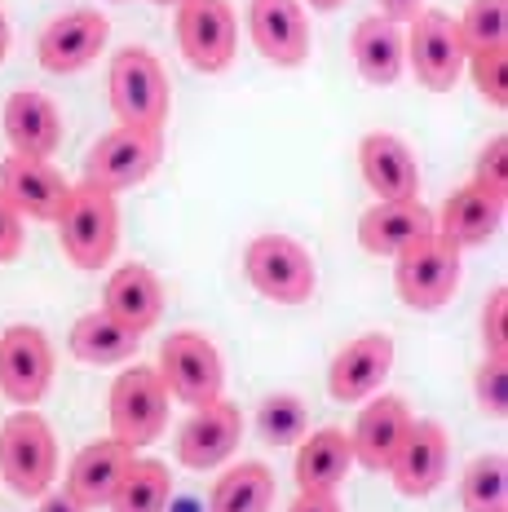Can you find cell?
I'll list each match as a JSON object with an SVG mask.
<instances>
[{
  "instance_id": "obj_3",
  "label": "cell",
  "mask_w": 508,
  "mask_h": 512,
  "mask_svg": "<svg viewBox=\"0 0 508 512\" xmlns=\"http://www.w3.org/2000/svg\"><path fill=\"white\" fill-rule=\"evenodd\" d=\"M0 477L18 499H40L58 477L54 424L36 407H18L0 424Z\"/></svg>"
},
{
  "instance_id": "obj_23",
  "label": "cell",
  "mask_w": 508,
  "mask_h": 512,
  "mask_svg": "<svg viewBox=\"0 0 508 512\" xmlns=\"http://www.w3.org/2000/svg\"><path fill=\"white\" fill-rule=\"evenodd\" d=\"M429 234H433V212L420 199H394V204L376 199L358 217V248L372 256H398L411 243L429 239Z\"/></svg>"
},
{
  "instance_id": "obj_2",
  "label": "cell",
  "mask_w": 508,
  "mask_h": 512,
  "mask_svg": "<svg viewBox=\"0 0 508 512\" xmlns=\"http://www.w3.org/2000/svg\"><path fill=\"white\" fill-rule=\"evenodd\" d=\"M58 248L76 270H102L111 265L115 243H120V208H115V195L102 186H71L67 208L58 212Z\"/></svg>"
},
{
  "instance_id": "obj_22",
  "label": "cell",
  "mask_w": 508,
  "mask_h": 512,
  "mask_svg": "<svg viewBox=\"0 0 508 512\" xmlns=\"http://www.w3.org/2000/svg\"><path fill=\"white\" fill-rule=\"evenodd\" d=\"M411 429V411L407 402L394 398V393H380V398H367V407L358 411L354 429H349V446H354V464L372 468V473H385L394 464L402 437Z\"/></svg>"
},
{
  "instance_id": "obj_20",
  "label": "cell",
  "mask_w": 508,
  "mask_h": 512,
  "mask_svg": "<svg viewBox=\"0 0 508 512\" xmlns=\"http://www.w3.org/2000/svg\"><path fill=\"white\" fill-rule=\"evenodd\" d=\"M500 226H504V199L486 195V190L473 186V181L460 190H451V195L442 199V208L433 212V234L460 252L491 243L495 234H500Z\"/></svg>"
},
{
  "instance_id": "obj_37",
  "label": "cell",
  "mask_w": 508,
  "mask_h": 512,
  "mask_svg": "<svg viewBox=\"0 0 508 512\" xmlns=\"http://www.w3.org/2000/svg\"><path fill=\"white\" fill-rule=\"evenodd\" d=\"M23 243H27L23 212L9 204L5 195H0V265H14L18 256H23Z\"/></svg>"
},
{
  "instance_id": "obj_24",
  "label": "cell",
  "mask_w": 508,
  "mask_h": 512,
  "mask_svg": "<svg viewBox=\"0 0 508 512\" xmlns=\"http://www.w3.org/2000/svg\"><path fill=\"white\" fill-rule=\"evenodd\" d=\"M354 473V446H349V433L327 424V429H314L296 442V490L301 495H336L341 482Z\"/></svg>"
},
{
  "instance_id": "obj_29",
  "label": "cell",
  "mask_w": 508,
  "mask_h": 512,
  "mask_svg": "<svg viewBox=\"0 0 508 512\" xmlns=\"http://www.w3.org/2000/svg\"><path fill=\"white\" fill-rule=\"evenodd\" d=\"M168 499H173V468L164 460H137L124 468L120 486L111 495V512H168Z\"/></svg>"
},
{
  "instance_id": "obj_8",
  "label": "cell",
  "mask_w": 508,
  "mask_h": 512,
  "mask_svg": "<svg viewBox=\"0 0 508 512\" xmlns=\"http://www.w3.org/2000/svg\"><path fill=\"white\" fill-rule=\"evenodd\" d=\"M160 159H164V133L115 124L111 133H102L98 142L89 146V155H84V181L111 190V195H124V190L142 186V181L160 168Z\"/></svg>"
},
{
  "instance_id": "obj_17",
  "label": "cell",
  "mask_w": 508,
  "mask_h": 512,
  "mask_svg": "<svg viewBox=\"0 0 508 512\" xmlns=\"http://www.w3.org/2000/svg\"><path fill=\"white\" fill-rule=\"evenodd\" d=\"M0 195L23 212V221H49V226H54L58 212L67 208L71 181L62 177L49 159H31V155L9 151L0 159Z\"/></svg>"
},
{
  "instance_id": "obj_26",
  "label": "cell",
  "mask_w": 508,
  "mask_h": 512,
  "mask_svg": "<svg viewBox=\"0 0 508 512\" xmlns=\"http://www.w3.org/2000/svg\"><path fill=\"white\" fill-rule=\"evenodd\" d=\"M349 58H354L358 76L372 84V89H394L402 80V67H407V36H402L398 23L372 14L349 36Z\"/></svg>"
},
{
  "instance_id": "obj_7",
  "label": "cell",
  "mask_w": 508,
  "mask_h": 512,
  "mask_svg": "<svg viewBox=\"0 0 508 512\" xmlns=\"http://www.w3.org/2000/svg\"><path fill=\"white\" fill-rule=\"evenodd\" d=\"M460 274H464L460 248L442 243L438 234H429V239L411 243L407 252L394 256V292L416 314H433V309L451 305V296L460 292Z\"/></svg>"
},
{
  "instance_id": "obj_32",
  "label": "cell",
  "mask_w": 508,
  "mask_h": 512,
  "mask_svg": "<svg viewBox=\"0 0 508 512\" xmlns=\"http://www.w3.org/2000/svg\"><path fill=\"white\" fill-rule=\"evenodd\" d=\"M460 40L469 53L504 49L508 45V0H469L464 18H455Z\"/></svg>"
},
{
  "instance_id": "obj_9",
  "label": "cell",
  "mask_w": 508,
  "mask_h": 512,
  "mask_svg": "<svg viewBox=\"0 0 508 512\" xmlns=\"http://www.w3.org/2000/svg\"><path fill=\"white\" fill-rule=\"evenodd\" d=\"M155 376L168 389L173 402H186V407H204V402H217L221 389H226V367H221L217 345L204 332H173L160 345V367Z\"/></svg>"
},
{
  "instance_id": "obj_12",
  "label": "cell",
  "mask_w": 508,
  "mask_h": 512,
  "mask_svg": "<svg viewBox=\"0 0 508 512\" xmlns=\"http://www.w3.org/2000/svg\"><path fill=\"white\" fill-rule=\"evenodd\" d=\"M239 442H243V411L235 402L217 398L204 402V407H190V420L173 437V455L190 473H208V468L226 464L239 451Z\"/></svg>"
},
{
  "instance_id": "obj_40",
  "label": "cell",
  "mask_w": 508,
  "mask_h": 512,
  "mask_svg": "<svg viewBox=\"0 0 508 512\" xmlns=\"http://www.w3.org/2000/svg\"><path fill=\"white\" fill-rule=\"evenodd\" d=\"M36 512H84V508L67 495V490H62V495H54V490H45V495L36 499Z\"/></svg>"
},
{
  "instance_id": "obj_13",
  "label": "cell",
  "mask_w": 508,
  "mask_h": 512,
  "mask_svg": "<svg viewBox=\"0 0 508 512\" xmlns=\"http://www.w3.org/2000/svg\"><path fill=\"white\" fill-rule=\"evenodd\" d=\"M111 18L102 9H67V14L49 18V27L36 36V58L49 76H76L98 53L107 49Z\"/></svg>"
},
{
  "instance_id": "obj_33",
  "label": "cell",
  "mask_w": 508,
  "mask_h": 512,
  "mask_svg": "<svg viewBox=\"0 0 508 512\" xmlns=\"http://www.w3.org/2000/svg\"><path fill=\"white\" fill-rule=\"evenodd\" d=\"M464 71H469L473 89L482 93L491 106H508V49H482V53H469V62H464Z\"/></svg>"
},
{
  "instance_id": "obj_15",
  "label": "cell",
  "mask_w": 508,
  "mask_h": 512,
  "mask_svg": "<svg viewBox=\"0 0 508 512\" xmlns=\"http://www.w3.org/2000/svg\"><path fill=\"white\" fill-rule=\"evenodd\" d=\"M248 40L270 67L296 71L310 62V18L301 0H248Z\"/></svg>"
},
{
  "instance_id": "obj_27",
  "label": "cell",
  "mask_w": 508,
  "mask_h": 512,
  "mask_svg": "<svg viewBox=\"0 0 508 512\" xmlns=\"http://www.w3.org/2000/svg\"><path fill=\"white\" fill-rule=\"evenodd\" d=\"M71 358L84 362V367H120V362H133L137 349H142V336L133 327L115 323L107 309H89V314L76 318L67 336Z\"/></svg>"
},
{
  "instance_id": "obj_31",
  "label": "cell",
  "mask_w": 508,
  "mask_h": 512,
  "mask_svg": "<svg viewBox=\"0 0 508 512\" xmlns=\"http://www.w3.org/2000/svg\"><path fill=\"white\" fill-rule=\"evenodd\" d=\"M305 429H310V415L296 393H270L257 407V433L266 446H296Z\"/></svg>"
},
{
  "instance_id": "obj_38",
  "label": "cell",
  "mask_w": 508,
  "mask_h": 512,
  "mask_svg": "<svg viewBox=\"0 0 508 512\" xmlns=\"http://www.w3.org/2000/svg\"><path fill=\"white\" fill-rule=\"evenodd\" d=\"M380 5V18H389V23H411V18L425 9V0H376Z\"/></svg>"
},
{
  "instance_id": "obj_36",
  "label": "cell",
  "mask_w": 508,
  "mask_h": 512,
  "mask_svg": "<svg viewBox=\"0 0 508 512\" xmlns=\"http://www.w3.org/2000/svg\"><path fill=\"white\" fill-rule=\"evenodd\" d=\"M504 314H508V292L495 287L482 305V345L491 358H508V327H504Z\"/></svg>"
},
{
  "instance_id": "obj_21",
  "label": "cell",
  "mask_w": 508,
  "mask_h": 512,
  "mask_svg": "<svg viewBox=\"0 0 508 512\" xmlns=\"http://www.w3.org/2000/svg\"><path fill=\"white\" fill-rule=\"evenodd\" d=\"M102 309L115 323L133 327L137 336H146L155 323L164 318V283L151 265L142 261H124L111 270L107 287H102Z\"/></svg>"
},
{
  "instance_id": "obj_39",
  "label": "cell",
  "mask_w": 508,
  "mask_h": 512,
  "mask_svg": "<svg viewBox=\"0 0 508 512\" xmlns=\"http://www.w3.org/2000/svg\"><path fill=\"white\" fill-rule=\"evenodd\" d=\"M288 512H345V504L336 495H296Z\"/></svg>"
},
{
  "instance_id": "obj_35",
  "label": "cell",
  "mask_w": 508,
  "mask_h": 512,
  "mask_svg": "<svg viewBox=\"0 0 508 512\" xmlns=\"http://www.w3.org/2000/svg\"><path fill=\"white\" fill-rule=\"evenodd\" d=\"M473 186H482L486 195H495V199H504V204H508V137L504 133H495L491 142L482 146Z\"/></svg>"
},
{
  "instance_id": "obj_42",
  "label": "cell",
  "mask_w": 508,
  "mask_h": 512,
  "mask_svg": "<svg viewBox=\"0 0 508 512\" xmlns=\"http://www.w3.org/2000/svg\"><path fill=\"white\" fill-rule=\"evenodd\" d=\"M305 5H310V9H323V14H332V9H341L345 0H305Z\"/></svg>"
},
{
  "instance_id": "obj_44",
  "label": "cell",
  "mask_w": 508,
  "mask_h": 512,
  "mask_svg": "<svg viewBox=\"0 0 508 512\" xmlns=\"http://www.w3.org/2000/svg\"><path fill=\"white\" fill-rule=\"evenodd\" d=\"M115 5H120V0H115Z\"/></svg>"
},
{
  "instance_id": "obj_14",
  "label": "cell",
  "mask_w": 508,
  "mask_h": 512,
  "mask_svg": "<svg viewBox=\"0 0 508 512\" xmlns=\"http://www.w3.org/2000/svg\"><path fill=\"white\" fill-rule=\"evenodd\" d=\"M447 468H451V433L442 429V420H416L411 415V429L402 437L394 464L385 468L394 490L407 499H429L447 482Z\"/></svg>"
},
{
  "instance_id": "obj_18",
  "label": "cell",
  "mask_w": 508,
  "mask_h": 512,
  "mask_svg": "<svg viewBox=\"0 0 508 512\" xmlns=\"http://www.w3.org/2000/svg\"><path fill=\"white\" fill-rule=\"evenodd\" d=\"M358 173H363V186L376 199H385V204H394V199H420L416 151L398 133H385V128L367 133L358 142Z\"/></svg>"
},
{
  "instance_id": "obj_5",
  "label": "cell",
  "mask_w": 508,
  "mask_h": 512,
  "mask_svg": "<svg viewBox=\"0 0 508 512\" xmlns=\"http://www.w3.org/2000/svg\"><path fill=\"white\" fill-rule=\"evenodd\" d=\"M168 389L155 376V367H124L115 376L111 393H107V420H111V437L124 442L129 451H146L151 442H160L168 429Z\"/></svg>"
},
{
  "instance_id": "obj_43",
  "label": "cell",
  "mask_w": 508,
  "mask_h": 512,
  "mask_svg": "<svg viewBox=\"0 0 508 512\" xmlns=\"http://www.w3.org/2000/svg\"><path fill=\"white\" fill-rule=\"evenodd\" d=\"M155 5H177V0H155Z\"/></svg>"
},
{
  "instance_id": "obj_10",
  "label": "cell",
  "mask_w": 508,
  "mask_h": 512,
  "mask_svg": "<svg viewBox=\"0 0 508 512\" xmlns=\"http://www.w3.org/2000/svg\"><path fill=\"white\" fill-rule=\"evenodd\" d=\"M407 27V67L416 84L429 93H451L464 76V62H469L455 18L442 9H420Z\"/></svg>"
},
{
  "instance_id": "obj_1",
  "label": "cell",
  "mask_w": 508,
  "mask_h": 512,
  "mask_svg": "<svg viewBox=\"0 0 508 512\" xmlns=\"http://www.w3.org/2000/svg\"><path fill=\"white\" fill-rule=\"evenodd\" d=\"M107 102L120 124L164 133L168 111H173V84H168L164 62L142 45L120 49L107 71Z\"/></svg>"
},
{
  "instance_id": "obj_30",
  "label": "cell",
  "mask_w": 508,
  "mask_h": 512,
  "mask_svg": "<svg viewBox=\"0 0 508 512\" xmlns=\"http://www.w3.org/2000/svg\"><path fill=\"white\" fill-rule=\"evenodd\" d=\"M460 508L464 512H508V460L500 451L478 455L460 473Z\"/></svg>"
},
{
  "instance_id": "obj_41",
  "label": "cell",
  "mask_w": 508,
  "mask_h": 512,
  "mask_svg": "<svg viewBox=\"0 0 508 512\" xmlns=\"http://www.w3.org/2000/svg\"><path fill=\"white\" fill-rule=\"evenodd\" d=\"M9 40H14V31H9V18H5V9H0V62L9 58Z\"/></svg>"
},
{
  "instance_id": "obj_16",
  "label": "cell",
  "mask_w": 508,
  "mask_h": 512,
  "mask_svg": "<svg viewBox=\"0 0 508 512\" xmlns=\"http://www.w3.org/2000/svg\"><path fill=\"white\" fill-rule=\"evenodd\" d=\"M394 354H398V345L389 332L354 336L341 354L332 358V367H327V393H332V402L354 407V402L376 398V393L385 389L389 371H394Z\"/></svg>"
},
{
  "instance_id": "obj_4",
  "label": "cell",
  "mask_w": 508,
  "mask_h": 512,
  "mask_svg": "<svg viewBox=\"0 0 508 512\" xmlns=\"http://www.w3.org/2000/svg\"><path fill=\"white\" fill-rule=\"evenodd\" d=\"M243 279L274 305H305L319 287V265L292 234H257L243 248Z\"/></svg>"
},
{
  "instance_id": "obj_34",
  "label": "cell",
  "mask_w": 508,
  "mask_h": 512,
  "mask_svg": "<svg viewBox=\"0 0 508 512\" xmlns=\"http://www.w3.org/2000/svg\"><path fill=\"white\" fill-rule=\"evenodd\" d=\"M473 398H478V411L491 415V420H504L508 415V358H491L486 354L473 371Z\"/></svg>"
},
{
  "instance_id": "obj_6",
  "label": "cell",
  "mask_w": 508,
  "mask_h": 512,
  "mask_svg": "<svg viewBox=\"0 0 508 512\" xmlns=\"http://www.w3.org/2000/svg\"><path fill=\"white\" fill-rule=\"evenodd\" d=\"M173 36L182 58L204 76L230 71L239 53V18L230 0H177L173 5Z\"/></svg>"
},
{
  "instance_id": "obj_19",
  "label": "cell",
  "mask_w": 508,
  "mask_h": 512,
  "mask_svg": "<svg viewBox=\"0 0 508 512\" xmlns=\"http://www.w3.org/2000/svg\"><path fill=\"white\" fill-rule=\"evenodd\" d=\"M5 124V142L14 155H31V159H54L62 146V111L49 93L40 89H18L5 98L0 111Z\"/></svg>"
},
{
  "instance_id": "obj_28",
  "label": "cell",
  "mask_w": 508,
  "mask_h": 512,
  "mask_svg": "<svg viewBox=\"0 0 508 512\" xmlns=\"http://www.w3.org/2000/svg\"><path fill=\"white\" fill-rule=\"evenodd\" d=\"M274 495H279L274 468H266L261 460H239L208 490V512H270Z\"/></svg>"
},
{
  "instance_id": "obj_11",
  "label": "cell",
  "mask_w": 508,
  "mask_h": 512,
  "mask_svg": "<svg viewBox=\"0 0 508 512\" xmlns=\"http://www.w3.org/2000/svg\"><path fill=\"white\" fill-rule=\"evenodd\" d=\"M54 384V345L40 327L14 323L0 332V398L14 407H40Z\"/></svg>"
},
{
  "instance_id": "obj_25",
  "label": "cell",
  "mask_w": 508,
  "mask_h": 512,
  "mask_svg": "<svg viewBox=\"0 0 508 512\" xmlns=\"http://www.w3.org/2000/svg\"><path fill=\"white\" fill-rule=\"evenodd\" d=\"M133 455L137 451H129V446L115 442V437H102V442L80 446V455L67 468V486L62 490H67L84 512L107 508L115 486H120V477H124V468L133 464Z\"/></svg>"
}]
</instances>
